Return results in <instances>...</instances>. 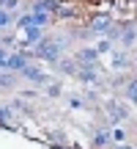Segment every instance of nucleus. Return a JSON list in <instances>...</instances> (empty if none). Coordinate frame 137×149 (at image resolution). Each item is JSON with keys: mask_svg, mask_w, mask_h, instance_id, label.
Masks as SVG:
<instances>
[{"mask_svg": "<svg viewBox=\"0 0 137 149\" xmlns=\"http://www.w3.org/2000/svg\"><path fill=\"white\" fill-rule=\"evenodd\" d=\"M36 53L41 55V58H58V53H60V44H55V42H47V39H41V42L36 44Z\"/></svg>", "mask_w": 137, "mask_h": 149, "instance_id": "nucleus-1", "label": "nucleus"}, {"mask_svg": "<svg viewBox=\"0 0 137 149\" xmlns=\"http://www.w3.org/2000/svg\"><path fill=\"white\" fill-rule=\"evenodd\" d=\"M5 66H8V69H16V72H25V58H22V55H11V58H5Z\"/></svg>", "mask_w": 137, "mask_h": 149, "instance_id": "nucleus-2", "label": "nucleus"}, {"mask_svg": "<svg viewBox=\"0 0 137 149\" xmlns=\"http://www.w3.org/2000/svg\"><path fill=\"white\" fill-rule=\"evenodd\" d=\"M96 55H99V50H85V53L79 55V58H82V61H79V64L90 66V64H93V58H96Z\"/></svg>", "mask_w": 137, "mask_h": 149, "instance_id": "nucleus-3", "label": "nucleus"}, {"mask_svg": "<svg viewBox=\"0 0 137 149\" xmlns=\"http://www.w3.org/2000/svg\"><path fill=\"white\" fill-rule=\"evenodd\" d=\"M25 74H27V77H30V80H38V83H41V80H44V74L38 72V69H33V66H25Z\"/></svg>", "mask_w": 137, "mask_h": 149, "instance_id": "nucleus-4", "label": "nucleus"}, {"mask_svg": "<svg viewBox=\"0 0 137 149\" xmlns=\"http://www.w3.org/2000/svg\"><path fill=\"white\" fill-rule=\"evenodd\" d=\"M126 94H129V100H132V102H137V80H134V83H129V91H126Z\"/></svg>", "mask_w": 137, "mask_h": 149, "instance_id": "nucleus-5", "label": "nucleus"}, {"mask_svg": "<svg viewBox=\"0 0 137 149\" xmlns=\"http://www.w3.org/2000/svg\"><path fill=\"white\" fill-rule=\"evenodd\" d=\"M11 22V17H8V11H0V28H5Z\"/></svg>", "mask_w": 137, "mask_h": 149, "instance_id": "nucleus-6", "label": "nucleus"}, {"mask_svg": "<svg viewBox=\"0 0 137 149\" xmlns=\"http://www.w3.org/2000/svg\"><path fill=\"white\" fill-rule=\"evenodd\" d=\"M0 66H5V55H3V50H0Z\"/></svg>", "mask_w": 137, "mask_h": 149, "instance_id": "nucleus-7", "label": "nucleus"}, {"mask_svg": "<svg viewBox=\"0 0 137 149\" xmlns=\"http://www.w3.org/2000/svg\"><path fill=\"white\" fill-rule=\"evenodd\" d=\"M121 149H129V146H121Z\"/></svg>", "mask_w": 137, "mask_h": 149, "instance_id": "nucleus-8", "label": "nucleus"}]
</instances>
